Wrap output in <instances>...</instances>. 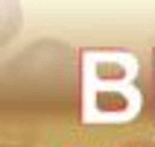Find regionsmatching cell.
Returning <instances> with one entry per match:
<instances>
[{"mask_svg": "<svg viewBox=\"0 0 155 147\" xmlns=\"http://www.w3.org/2000/svg\"><path fill=\"white\" fill-rule=\"evenodd\" d=\"M138 59L117 50H82V121L120 124L140 112Z\"/></svg>", "mask_w": 155, "mask_h": 147, "instance_id": "1", "label": "cell"}]
</instances>
